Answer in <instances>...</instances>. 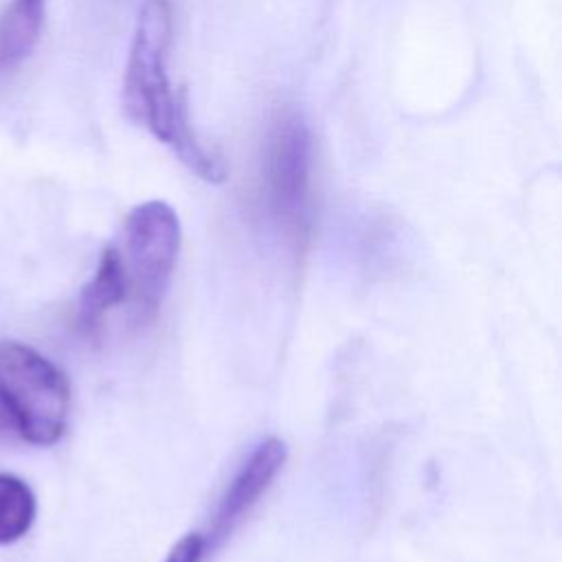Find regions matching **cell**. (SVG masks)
I'll return each mask as SVG.
<instances>
[{
  "mask_svg": "<svg viewBox=\"0 0 562 562\" xmlns=\"http://www.w3.org/2000/svg\"><path fill=\"white\" fill-rule=\"evenodd\" d=\"M68 413L64 371L24 342L0 340V435L53 446L66 432Z\"/></svg>",
  "mask_w": 562,
  "mask_h": 562,
  "instance_id": "6da1fadb",
  "label": "cell"
},
{
  "mask_svg": "<svg viewBox=\"0 0 562 562\" xmlns=\"http://www.w3.org/2000/svg\"><path fill=\"white\" fill-rule=\"evenodd\" d=\"M171 44V9L167 0H145L130 48L123 81V105L132 121L162 143H171L187 116L184 101L171 90L167 57Z\"/></svg>",
  "mask_w": 562,
  "mask_h": 562,
  "instance_id": "7a4b0ae2",
  "label": "cell"
},
{
  "mask_svg": "<svg viewBox=\"0 0 562 562\" xmlns=\"http://www.w3.org/2000/svg\"><path fill=\"white\" fill-rule=\"evenodd\" d=\"M123 263L136 296L140 321L151 318L167 294L180 250L178 213L162 200H147L130 211L123 226Z\"/></svg>",
  "mask_w": 562,
  "mask_h": 562,
  "instance_id": "3957f363",
  "label": "cell"
},
{
  "mask_svg": "<svg viewBox=\"0 0 562 562\" xmlns=\"http://www.w3.org/2000/svg\"><path fill=\"white\" fill-rule=\"evenodd\" d=\"M312 136L299 114H281L266 138L263 182L277 222L303 239L310 226Z\"/></svg>",
  "mask_w": 562,
  "mask_h": 562,
  "instance_id": "277c9868",
  "label": "cell"
},
{
  "mask_svg": "<svg viewBox=\"0 0 562 562\" xmlns=\"http://www.w3.org/2000/svg\"><path fill=\"white\" fill-rule=\"evenodd\" d=\"M288 459V448L279 437H268L259 441L248 459L239 465L228 487L224 490L217 509L213 514L211 527L204 531L209 542V553L217 549L250 514L259 498L268 492L277 474Z\"/></svg>",
  "mask_w": 562,
  "mask_h": 562,
  "instance_id": "5b68a950",
  "label": "cell"
},
{
  "mask_svg": "<svg viewBox=\"0 0 562 562\" xmlns=\"http://www.w3.org/2000/svg\"><path fill=\"white\" fill-rule=\"evenodd\" d=\"M130 294V279L121 250L110 246L101 252L92 279L81 288L77 305V325L86 336L101 329L105 314L121 305Z\"/></svg>",
  "mask_w": 562,
  "mask_h": 562,
  "instance_id": "8992f818",
  "label": "cell"
},
{
  "mask_svg": "<svg viewBox=\"0 0 562 562\" xmlns=\"http://www.w3.org/2000/svg\"><path fill=\"white\" fill-rule=\"evenodd\" d=\"M46 0H9L0 11V70L20 66L37 46Z\"/></svg>",
  "mask_w": 562,
  "mask_h": 562,
  "instance_id": "52a82bcc",
  "label": "cell"
},
{
  "mask_svg": "<svg viewBox=\"0 0 562 562\" xmlns=\"http://www.w3.org/2000/svg\"><path fill=\"white\" fill-rule=\"evenodd\" d=\"M37 501L26 481L0 472V544L20 540L33 525Z\"/></svg>",
  "mask_w": 562,
  "mask_h": 562,
  "instance_id": "ba28073f",
  "label": "cell"
},
{
  "mask_svg": "<svg viewBox=\"0 0 562 562\" xmlns=\"http://www.w3.org/2000/svg\"><path fill=\"white\" fill-rule=\"evenodd\" d=\"M206 553L209 542L204 531H189L169 549L165 562H202Z\"/></svg>",
  "mask_w": 562,
  "mask_h": 562,
  "instance_id": "9c48e42d",
  "label": "cell"
}]
</instances>
